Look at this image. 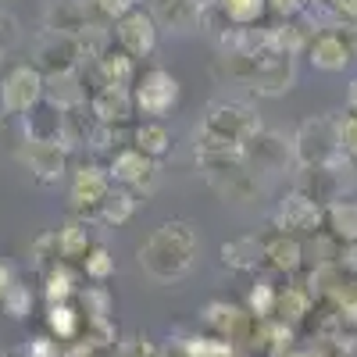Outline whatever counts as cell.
<instances>
[{
    "mask_svg": "<svg viewBox=\"0 0 357 357\" xmlns=\"http://www.w3.org/2000/svg\"><path fill=\"white\" fill-rule=\"evenodd\" d=\"M0 311H4L8 318H15V321H25L29 311H33V289L15 279L11 289L4 293V301H0Z\"/></svg>",
    "mask_w": 357,
    "mask_h": 357,
    "instance_id": "f35d334b",
    "label": "cell"
},
{
    "mask_svg": "<svg viewBox=\"0 0 357 357\" xmlns=\"http://www.w3.org/2000/svg\"><path fill=\"white\" fill-rule=\"evenodd\" d=\"M18 161L29 168V175L36 178L40 186H57L61 178L72 172V151L61 139H25Z\"/></svg>",
    "mask_w": 357,
    "mask_h": 357,
    "instance_id": "9c48e42d",
    "label": "cell"
},
{
    "mask_svg": "<svg viewBox=\"0 0 357 357\" xmlns=\"http://www.w3.org/2000/svg\"><path fill=\"white\" fill-rule=\"evenodd\" d=\"M275 296H279V286L272 279H257L247 293V311L254 318H272L275 314Z\"/></svg>",
    "mask_w": 357,
    "mask_h": 357,
    "instance_id": "8d00e7d4",
    "label": "cell"
},
{
    "mask_svg": "<svg viewBox=\"0 0 357 357\" xmlns=\"http://www.w3.org/2000/svg\"><path fill=\"white\" fill-rule=\"evenodd\" d=\"M218 8L232 25H261L268 0H218Z\"/></svg>",
    "mask_w": 357,
    "mask_h": 357,
    "instance_id": "e575fe53",
    "label": "cell"
},
{
    "mask_svg": "<svg viewBox=\"0 0 357 357\" xmlns=\"http://www.w3.org/2000/svg\"><path fill=\"white\" fill-rule=\"evenodd\" d=\"M146 11L168 33H197L200 29V0H146Z\"/></svg>",
    "mask_w": 357,
    "mask_h": 357,
    "instance_id": "ffe728a7",
    "label": "cell"
},
{
    "mask_svg": "<svg viewBox=\"0 0 357 357\" xmlns=\"http://www.w3.org/2000/svg\"><path fill=\"white\" fill-rule=\"evenodd\" d=\"M261 114L247 104V100H211L207 111L200 114L197 132H193V146L197 151H243L247 139L261 129Z\"/></svg>",
    "mask_w": 357,
    "mask_h": 357,
    "instance_id": "7a4b0ae2",
    "label": "cell"
},
{
    "mask_svg": "<svg viewBox=\"0 0 357 357\" xmlns=\"http://www.w3.org/2000/svg\"><path fill=\"white\" fill-rule=\"evenodd\" d=\"M93 247V236H89V222L86 218H68L57 229V257L68 264H82V257Z\"/></svg>",
    "mask_w": 357,
    "mask_h": 357,
    "instance_id": "484cf974",
    "label": "cell"
},
{
    "mask_svg": "<svg viewBox=\"0 0 357 357\" xmlns=\"http://www.w3.org/2000/svg\"><path fill=\"white\" fill-rule=\"evenodd\" d=\"M325 229H329L340 243H357V200H333L325 207Z\"/></svg>",
    "mask_w": 357,
    "mask_h": 357,
    "instance_id": "83f0119b",
    "label": "cell"
},
{
    "mask_svg": "<svg viewBox=\"0 0 357 357\" xmlns=\"http://www.w3.org/2000/svg\"><path fill=\"white\" fill-rule=\"evenodd\" d=\"M272 225L286 236H296V240H304V236H314L321 225H325V207L318 200H311L307 193L301 190H289L279 207H275V215H272Z\"/></svg>",
    "mask_w": 357,
    "mask_h": 357,
    "instance_id": "8fae6325",
    "label": "cell"
},
{
    "mask_svg": "<svg viewBox=\"0 0 357 357\" xmlns=\"http://www.w3.org/2000/svg\"><path fill=\"white\" fill-rule=\"evenodd\" d=\"M136 204H139V197L132 193V190H126V186H111V193L104 197V204H100V222H107V225H126L132 215H136Z\"/></svg>",
    "mask_w": 357,
    "mask_h": 357,
    "instance_id": "d6a6232c",
    "label": "cell"
},
{
    "mask_svg": "<svg viewBox=\"0 0 357 357\" xmlns=\"http://www.w3.org/2000/svg\"><path fill=\"white\" fill-rule=\"evenodd\" d=\"M304 57L311 61V68H318V72H343L354 61V54H350L347 40L336 33V25L314 29L307 47H304Z\"/></svg>",
    "mask_w": 357,
    "mask_h": 357,
    "instance_id": "ac0fdd59",
    "label": "cell"
},
{
    "mask_svg": "<svg viewBox=\"0 0 357 357\" xmlns=\"http://www.w3.org/2000/svg\"><path fill=\"white\" fill-rule=\"evenodd\" d=\"M347 168L354 172V165H347ZM293 190H301L311 200H318L321 207H329L333 200L343 197V168H301Z\"/></svg>",
    "mask_w": 357,
    "mask_h": 357,
    "instance_id": "7402d4cb",
    "label": "cell"
},
{
    "mask_svg": "<svg viewBox=\"0 0 357 357\" xmlns=\"http://www.w3.org/2000/svg\"><path fill=\"white\" fill-rule=\"evenodd\" d=\"M158 357H186V350L183 347H165V350H158Z\"/></svg>",
    "mask_w": 357,
    "mask_h": 357,
    "instance_id": "11a10c76",
    "label": "cell"
},
{
    "mask_svg": "<svg viewBox=\"0 0 357 357\" xmlns=\"http://www.w3.org/2000/svg\"><path fill=\"white\" fill-rule=\"evenodd\" d=\"M200 4H204V0H200Z\"/></svg>",
    "mask_w": 357,
    "mask_h": 357,
    "instance_id": "680465c9",
    "label": "cell"
},
{
    "mask_svg": "<svg viewBox=\"0 0 357 357\" xmlns=\"http://www.w3.org/2000/svg\"><path fill=\"white\" fill-rule=\"evenodd\" d=\"M43 89H47V79H43L40 68L15 65L4 79H0V111L25 118L29 111H36L43 104Z\"/></svg>",
    "mask_w": 357,
    "mask_h": 357,
    "instance_id": "ba28073f",
    "label": "cell"
},
{
    "mask_svg": "<svg viewBox=\"0 0 357 357\" xmlns=\"http://www.w3.org/2000/svg\"><path fill=\"white\" fill-rule=\"evenodd\" d=\"M336 264L343 268V275L357 279V243H343V250H340V261H336Z\"/></svg>",
    "mask_w": 357,
    "mask_h": 357,
    "instance_id": "f907efd6",
    "label": "cell"
},
{
    "mask_svg": "<svg viewBox=\"0 0 357 357\" xmlns=\"http://www.w3.org/2000/svg\"><path fill=\"white\" fill-rule=\"evenodd\" d=\"M333 22H357V0H329Z\"/></svg>",
    "mask_w": 357,
    "mask_h": 357,
    "instance_id": "681fc988",
    "label": "cell"
},
{
    "mask_svg": "<svg viewBox=\"0 0 357 357\" xmlns=\"http://www.w3.org/2000/svg\"><path fill=\"white\" fill-rule=\"evenodd\" d=\"M129 143L136 146V151H143L146 158L161 161L172 151V132H168V126L161 122V118H139V122H132Z\"/></svg>",
    "mask_w": 357,
    "mask_h": 357,
    "instance_id": "d4e9b609",
    "label": "cell"
},
{
    "mask_svg": "<svg viewBox=\"0 0 357 357\" xmlns=\"http://www.w3.org/2000/svg\"><path fill=\"white\" fill-rule=\"evenodd\" d=\"M61 347L65 343H57L54 336H36V340H29L25 354L29 357H61Z\"/></svg>",
    "mask_w": 357,
    "mask_h": 357,
    "instance_id": "7dc6e473",
    "label": "cell"
},
{
    "mask_svg": "<svg viewBox=\"0 0 357 357\" xmlns=\"http://www.w3.org/2000/svg\"><path fill=\"white\" fill-rule=\"evenodd\" d=\"M111 175H107V165L100 161H82L72 168V178H68V200H72V211L75 218H86L93 222L100 215V204L104 197L111 193Z\"/></svg>",
    "mask_w": 357,
    "mask_h": 357,
    "instance_id": "8992f818",
    "label": "cell"
},
{
    "mask_svg": "<svg viewBox=\"0 0 357 357\" xmlns=\"http://www.w3.org/2000/svg\"><path fill=\"white\" fill-rule=\"evenodd\" d=\"M47 329H50V336H54L57 343L79 340V333H82V311L72 307V301L50 304V307H47Z\"/></svg>",
    "mask_w": 357,
    "mask_h": 357,
    "instance_id": "f1b7e54d",
    "label": "cell"
},
{
    "mask_svg": "<svg viewBox=\"0 0 357 357\" xmlns=\"http://www.w3.org/2000/svg\"><path fill=\"white\" fill-rule=\"evenodd\" d=\"M29 261H33V268H40V272H47L50 264H57L61 257H57V232H43L33 240V247H29Z\"/></svg>",
    "mask_w": 357,
    "mask_h": 357,
    "instance_id": "7bdbcfd3",
    "label": "cell"
},
{
    "mask_svg": "<svg viewBox=\"0 0 357 357\" xmlns=\"http://www.w3.org/2000/svg\"><path fill=\"white\" fill-rule=\"evenodd\" d=\"M97 114L89 111V100L86 104H75L68 111H61V129H57V139H61L68 151H89V139L97 132Z\"/></svg>",
    "mask_w": 357,
    "mask_h": 357,
    "instance_id": "603a6c76",
    "label": "cell"
},
{
    "mask_svg": "<svg viewBox=\"0 0 357 357\" xmlns=\"http://www.w3.org/2000/svg\"><path fill=\"white\" fill-rule=\"evenodd\" d=\"M22 143H25V126H22V118H15V114H4V111H0V151L18 158Z\"/></svg>",
    "mask_w": 357,
    "mask_h": 357,
    "instance_id": "b9f144b4",
    "label": "cell"
},
{
    "mask_svg": "<svg viewBox=\"0 0 357 357\" xmlns=\"http://www.w3.org/2000/svg\"><path fill=\"white\" fill-rule=\"evenodd\" d=\"M200 240L190 222H165L139 243V268L158 282H175L197 264Z\"/></svg>",
    "mask_w": 357,
    "mask_h": 357,
    "instance_id": "6da1fadb",
    "label": "cell"
},
{
    "mask_svg": "<svg viewBox=\"0 0 357 357\" xmlns=\"http://www.w3.org/2000/svg\"><path fill=\"white\" fill-rule=\"evenodd\" d=\"M47 79V89H43V104H50L54 111H68L75 104H86L89 100V89H86V79L82 72H61V75H43Z\"/></svg>",
    "mask_w": 357,
    "mask_h": 357,
    "instance_id": "cb8c5ba5",
    "label": "cell"
},
{
    "mask_svg": "<svg viewBox=\"0 0 357 357\" xmlns=\"http://www.w3.org/2000/svg\"><path fill=\"white\" fill-rule=\"evenodd\" d=\"M93 8H97V15L104 18V22H118V18H126L129 11H136L139 8V0H93Z\"/></svg>",
    "mask_w": 357,
    "mask_h": 357,
    "instance_id": "f6af8a7d",
    "label": "cell"
},
{
    "mask_svg": "<svg viewBox=\"0 0 357 357\" xmlns=\"http://www.w3.org/2000/svg\"><path fill=\"white\" fill-rule=\"evenodd\" d=\"M111 29H114L118 47H122L129 57H136V61H146V57L158 50V43H161V29H158V22L151 18L146 8L129 11L126 18H118Z\"/></svg>",
    "mask_w": 357,
    "mask_h": 357,
    "instance_id": "5bb4252c",
    "label": "cell"
},
{
    "mask_svg": "<svg viewBox=\"0 0 357 357\" xmlns=\"http://www.w3.org/2000/svg\"><path fill=\"white\" fill-rule=\"evenodd\" d=\"M122 357H158V347L146 340L143 333H132V336H126V343H122Z\"/></svg>",
    "mask_w": 357,
    "mask_h": 357,
    "instance_id": "bcb514c9",
    "label": "cell"
},
{
    "mask_svg": "<svg viewBox=\"0 0 357 357\" xmlns=\"http://www.w3.org/2000/svg\"><path fill=\"white\" fill-rule=\"evenodd\" d=\"M336 25V33L347 40V47H350V54H354V61H357V22H333Z\"/></svg>",
    "mask_w": 357,
    "mask_h": 357,
    "instance_id": "816d5d0a",
    "label": "cell"
},
{
    "mask_svg": "<svg viewBox=\"0 0 357 357\" xmlns=\"http://www.w3.org/2000/svg\"><path fill=\"white\" fill-rule=\"evenodd\" d=\"M178 347L186 350V357H232V343L222 336H190Z\"/></svg>",
    "mask_w": 357,
    "mask_h": 357,
    "instance_id": "60d3db41",
    "label": "cell"
},
{
    "mask_svg": "<svg viewBox=\"0 0 357 357\" xmlns=\"http://www.w3.org/2000/svg\"><path fill=\"white\" fill-rule=\"evenodd\" d=\"M79 72H82V79H86L89 93H93V89H100V86H129V89H132V82H136V75H139V61H136V57H129L122 47H111L107 54L97 57V61H86Z\"/></svg>",
    "mask_w": 357,
    "mask_h": 357,
    "instance_id": "9a60e30c",
    "label": "cell"
},
{
    "mask_svg": "<svg viewBox=\"0 0 357 357\" xmlns=\"http://www.w3.org/2000/svg\"><path fill=\"white\" fill-rule=\"evenodd\" d=\"M11 282H15V272H11L4 261H0V301H4V293L11 289Z\"/></svg>",
    "mask_w": 357,
    "mask_h": 357,
    "instance_id": "f5cc1de1",
    "label": "cell"
},
{
    "mask_svg": "<svg viewBox=\"0 0 357 357\" xmlns=\"http://www.w3.org/2000/svg\"><path fill=\"white\" fill-rule=\"evenodd\" d=\"M314 311V296L307 286H279V296H275V318H282L286 325H296L304 321L307 314Z\"/></svg>",
    "mask_w": 357,
    "mask_h": 357,
    "instance_id": "4316f807",
    "label": "cell"
},
{
    "mask_svg": "<svg viewBox=\"0 0 357 357\" xmlns=\"http://www.w3.org/2000/svg\"><path fill=\"white\" fill-rule=\"evenodd\" d=\"M268 11H272L279 22L301 18V15H304V0H268Z\"/></svg>",
    "mask_w": 357,
    "mask_h": 357,
    "instance_id": "c3c4849f",
    "label": "cell"
},
{
    "mask_svg": "<svg viewBox=\"0 0 357 357\" xmlns=\"http://www.w3.org/2000/svg\"><path fill=\"white\" fill-rule=\"evenodd\" d=\"M107 175L111 183L132 190L136 197H151L161 186V168L154 158H146L143 151H136L132 143H126L122 151H114L107 158Z\"/></svg>",
    "mask_w": 357,
    "mask_h": 357,
    "instance_id": "52a82bcc",
    "label": "cell"
},
{
    "mask_svg": "<svg viewBox=\"0 0 357 357\" xmlns=\"http://www.w3.org/2000/svg\"><path fill=\"white\" fill-rule=\"evenodd\" d=\"M0 65H4V50H0Z\"/></svg>",
    "mask_w": 357,
    "mask_h": 357,
    "instance_id": "6f0895ef",
    "label": "cell"
},
{
    "mask_svg": "<svg viewBox=\"0 0 357 357\" xmlns=\"http://www.w3.org/2000/svg\"><path fill=\"white\" fill-rule=\"evenodd\" d=\"M197 168L222 200L254 204L264 197V178L247 165L243 151H197Z\"/></svg>",
    "mask_w": 357,
    "mask_h": 357,
    "instance_id": "3957f363",
    "label": "cell"
},
{
    "mask_svg": "<svg viewBox=\"0 0 357 357\" xmlns=\"http://www.w3.org/2000/svg\"><path fill=\"white\" fill-rule=\"evenodd\" d=\"M261 264H268L279 275L301 272V264H304V243L296 240V236L279 232V229L268 232L264 240H261Z\"/></svg>",
    "mask_w": 357,
    "mask_h": 357,
    "instance_id": "44dd1931",
    "label": "cell"
},
{
    "mask_svg": "<svg viewBox=\"0 0 357 357\" xmlns=\"http://www.w3.org/2000/svg\"><path fill=\"white\" fill-rule=\"evenodd\" d=\"M129 132H132V126H97L93 139H89V154L111 158L114 151H122L129 143Z\"/></svg>",
    "mask_w": 357,
    "mask_h": 357,
    "instance_id": "d590c367",
    "label": "cell"
},
{
    "mask_svg": "<svg viewBox=\"0 0 357 357\" xmlns=\"http://www.w3.org/2000/svg\"><path fill=\"white\" fill-rule=\"evenodd\" d=\"M222 264L232 272H254L261 264V240L254 236H240V240L222 243Z\"/></svg>",
    "mask_w": 357,
    "mask_h": 357,
    "instance_id": "1f68e13d",
    "label": "cell"
},
{
    "mask_svg": "<svg viewBox=\"0 0 357 357\" xmlns=\"http://www.w3.org/2000/svg\"><path fill=\"white\" fill-rule=\"evenodd\" d=\"M296 82V57L282 50H264L254 57V72L247 79V89H254L257 97H282L289 93Z\"/></svg>",
    "mask_w": 357,
    "mask_h": 357,
    "instance_id": "7c38bea8",
    "label": "cell"
},
{
    "mask_svg": "<svg viewBox=\"0 0 357 357\" xmlns=\"http://www.w3.org/2000/svg\"><path fill=\"white\" fill-rule=\"evenodd\" d=\"M204 325L207 329H215V336L229 340V343H247L254 340V329H257V318L243 307H236V304H225V301H211L204 311H200Z\"/></svg>",
    "mask_w": 357,
    "mask_h": 357,
    "instance_id": "e0dca14e",
    "label": "cell"
},
{
    "mask_svg": "<svg viewBox=\"0 0 357 357\" xmlns=\"http://www.w3.org/2000/svg\"><path fill=\"white\" fill-rule=\"evenodd\" d=\"M311 33H314L311 22L286 18V22L272 25V43H275V50H282V54H289V57H301L304 47H307V40H311Z\"/></svg>",
    "mask_w": 357,
    "mask_h": 357,
    "instance_id": "f546056e",
    "label": "cell"
},
{
    "mask_svg": "<svg viewBox=\"0 0 357 357\" xmlns=\"http://www.w3.org/2000/svg\"><path fill=\"white\" fill-rule=\"evenodd\" d=\"M243 158H247V165H250L261 178H268V175H279V172H286V168L293 165V143H289L282 132L261 126V129L247 139Z\"/></svg>",
    "mask_w": 357,
    "mask_h": 357,
    "instance_id": "4fadbf2b",
    "label": "cell"
},
{
    "mask_svg": "<svg viewBox=\"0 0 357 357\" xmlns=\"http://www.w3.org/2000/svg\"><path fill=\"white\" fill-rule=\"evenodd\" d=\"M347 111H357V75H354L350 86H347Z\"/></svg>",
    "mask_w": 357,
    "mask_h": 357,
    "instance_id": "db71d44e",
    "label": "cell"
},
{
    "mask_svg": "<svg viewBox=\"0 0 357 357\" xmlns=\"http://www.w3.org/2000/svg\"><path fill=\"white\" fill-rule=\"evenodd\" d=\"M183 100V82H178L168 68H146L132 82V104L136 118H165Z\"/></svg>",
    "mask_w": 357,
    "mask_h": 357,
    "instance_id": "5b68a950",
    "label": "cell"
},
{
    "mask_svg": "<svg viewBox=\"0 0 357 357\" xmlns=\"http://www.w3.org/2000/svg\"><path fill=\"white\" fill-rule=\"evenodd\" d=\"M354 168H357V165H354Z\"/></svg>",
    "mask_w": 357,
    "mask_h": 357,
    "instance_id": "91938a15",
    "label": "cell"
},
{
    "mask_svg": "<svg viewBox=\"0 0 357 357\" xmlns=\"http://www.w3.org/2000/svg\"><path fill=\"white\" fill-rule=\"evenodd\" d=\"M325 304L336 311V318H340L343 329H357V279L343 275L340 286L325 296Z\"/></svg>",
    "mask_w": 357,
    "mask_h": 357,
    "instance_id": "836d02e7",
    "label": "cell"
},
{
    "mask_svg": "<svg viewBox=\"0 0 357 357\" xmlns=\"http://www.w3.org/2000/svg\"><path fill=\"white\" fill-rule=\"evenodd\" d=\"M289 143H293V165L296 168H347L350 165V158L340 146L336 114L304 118Z\"/></svg>",
    "mask_w": 357,
    "mask_h": 357,
    "instance_id": "277c9868",
    "label": "cell"
},
{
    "mask_svg": "<svg viewBox=\"0 0 357 357\" xmlns=\"http://www.w3.org/2000/svg\"><path fill=\"white\" fill-rule=\"evenodd\" d=\"M79 296V307L86 311V321H104V318H111V293L97 282V286H86V289H79L75 293Z\"/></svg>",
    "mask_w": 357,
    "mask_h": 357,
    "instance_id": "74e56055",
    "label": "cell"
},
{
    "mask_svg": "<svg viewBox=\"0 0 357 357\" xmlns=\"http://www.w3.org/2000/svg\"><path fill=\"white\" fill-rule=\"evenodd\" d=\"M8 4H11V0H0V8H8Z\"/></svg>",
    "mask_w": 357,
    "mask_h": 357,
    "instance_id": "9f6ffc18",
    "label": "cell"
},
{
    "mask_svg": "<svg viewBox=\"0 0 357 357\" xmlns=\"http://www.w3.org/2000/svg\"><path fill=\"white\" fill-rule=\"evenodd\" d=\"M75 293H79V286H75V272H72L68 261H57V264H50L43 272V296H47V304H65V301H72Z\"/></svg>",
    "mask_w": 357,
    "mask_h": 357,
    "instance_id": "4dcf8cb0",
    "label": "cell"
},
{
    "mask_svg": "<svg viewBox=\"0 0 357 357\" xmlns=\"http://www.w3.org/2000/svg\"><path fill=\"white\" fill-rule=\"evenodd\" d=\"M336 129H340V146L350 158V165H357V111L336 114Z\"/></svg>",
    "mask_w": 357,
    "mask_h": 357,
    "instance_id": "ee69618b",
    "label": "cell"
},
{
    "mask_svg": "<svg viewBox=\"0 0 357 357\" xmlns=\"http://www.w3.org/2000/svg\"><path fill=\"white\" fill-rule=\"evenodd\" d=\"M93 22H100L93 0H47L40 8V25L50 29V33L82 36Z\"/></svg>",
    "mask_w": 357,
    "mask_h": 357,
    "instance_id": "2e32d148",
    "label": "cell"
},
{
    "mask_svg": "<svg viewBox=\"0 0 357 357\" xmlns=\"http://www.w3.org/2000/svg\"><path fill=\"white\" fill-rule=\"evenodd\" d=\"M89 111L97 114L100 126H132L136 122V104L129 86H100L89 93Z\"/></svg>",
    "mask_w": 357,
    "mask_h": 357,
    "instance_id": "d6986e66",
    "label": "cell"
},
{
    "mask_svg": "<svg viewBox=\"0 0 357 357\" xmlns=\"http://www.w3.org/2000/svg\"><path fill=\"white\" fill-rule=\"evenodd\" d=\"M29 54H33V68H40L43 75H61V72H75L82 68V50L75 36L65 33H50V29H40L29 43Z\"/></svg>",
    "mask_w": 357,
    "mask_h": 357,
    "instance_id": "30bf717a",
    "label": "cell"
},
{
    "mask_svg": "<svg viewBox=\"0 0 357 357\" xmlns=\"http://www.w3.org/2000/svg\"><path fill=\"white\" fill-rule=\"evenodd\" d=\"M82 272L89 282H107L114 275V257L107 254V247H100V243L89 247V254L82 257Z\"/></svg>",
    "mask_w": 357,
    "mask_h": 357,
    "instance_id": "ab89813d",
    "label": "cell"
}]
</instances>
